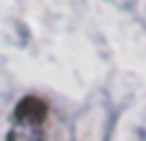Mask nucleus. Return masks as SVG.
<instances>
[{"label":"nucleus","instance_id":"2","mask_svg":"<svg viewBox=\"0 0 146 141\" xmlns=\"http://www.w3.org/2000/svg\"><path fill=\"white\" fill-rule=\"evenodd\" d=\"M8 141H38V136H36V131L31 126H21L8 136Z\"/></svg>","mask_w":146,"mask_h":141},{"label":"nucleus","instance_id":"1","mask_svg":"<svg viewBox=\"0 0 146 141\" xmlns=\"http://www.w3.org/2000/svg\"><path fill=\"white\" fill-rule=\"evenodd\" d=\"M41 116H44V105H41L36 98H26V100L15 108V121L23 123V126L41 121Z\"/></svg>","mask_w":146,"mask_h":141}]
</instances>
